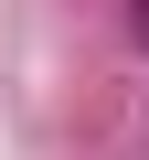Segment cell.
Returning <instances> with one entry per match:
<instances>
[{"label":"cell","mask_w":149,"mask_h":160,"mask_svg":"<svg viewBox=\"0 0 149 160\" xmlns=\"http://www.w3.org/2000/svg\"><path fill=\"white\" fill-rule=\"evenodd\" d=\"M128 32H138V43H149V0H128Z\"/></svg>","instance_id":"cell-1"}]
</instances>
